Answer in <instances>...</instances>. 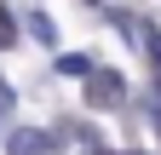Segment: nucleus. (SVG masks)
I'll return each mask as SVG.
<instances>
[{"mask_svg":"<svg viewBox=\"0 0 161 155\" xmlns=\"http://www.w3.org/2000/svg\"><path fill=\"white\" fill-rule=\"evenodd\" d=\"M52 138L46 132H12V155H46Z\"/></svg>","mask_w":161,"mask_h":155,"instance_id":"obj_2","label":"nucleus"},{"mask_svg":"<svg viewBox=\"0 0 161 155\" xmlns=\"http://www.w3.org/2000/svg\"><path fill=\"white\" fill-rule=\"evenodd\" d=\"M86 104L92 109H121L127 104V81H121L115 69H92L86 75Z\"/></svg>","mask_w":161,"mask_h":155,"instance_id":"obj_1","label":"nucleus"},{"mask_svg":"<svg viewBox=\"0 0 161 155\" xmlns=\"http://www.w3.org/2000/svg\"><path fill=\"white\" fill-rule=\"evenodd\" d=\"M29 29H35V40H40V46H52V40H58V35H52V17H46V12H35V17H29Z\"/></svg>","mask_w":161,"mask_h":155,"instance_id":"obj_4","label":"nucleus"},{"mask_svg":"<svg viewBox=\"0 0 161 155\" xmlns=\"http://www.w3.org/2000/svg\"><path fill=\"white\" fill-rule=\"evenodd\" d=\"M138 29V40H144V52H150V63H155V75H161V35L150 29V23H132Z\"/></svg>","mask_w":161,"mask_h":155,"instance_id":"obj_3","label":"nucleus"},{"mask_svg":"<svg viewBox=\"0 0 161 155\" xmlns=\"http://www.w3.org/2000/svg\"><path fill=\"white\" fill-rule=\"evenodd\" d=\"M127 155H144V149H127Z\"/></svg>","mask_w":161,"mask_h":155,"instance_id":"obj_8","label":"nucleus"},{"mask_svg":"<svg viewBox=\"0 0 161 155\" xmlns=\"http://www.w3.org/2000/svg\"><path fill=\"white\" fill-rule=\"evenodd\" d=\"M6 46H17V23H12V12L0 6V52H6Z\"/></svg>","mask_w":161,"mask_h":155,"instance_id":"obj_5","label":"nucleus"},{"mask_svg":"<svg viewBox=\"0 0 161 155\" xmlns=\"http://www.w3.org/2000/svg\"><path fill=\"white\" fill-rule=\"evenodd\" d=\"M6 115H12V86L0 81V121H6Z\"/></svg>","mask_w":161,"mask_h":155,"instance_id":"obj_7","label":"nucleus"},{"mask_svg":"<svg viewBox=\"0 0 161 155\" xmlns=\"http://www.w3.org/2000/svg\"><path fill=\"white\" fill-rule=\"evenodd\" d=\"M58 69H64V75H92V63H86L80 52H69V57H58Z\"/></svg>","mask_w":161,"mask_h":155,"instance_id":"obj_6","label":"nucleus"}]
</instances>
